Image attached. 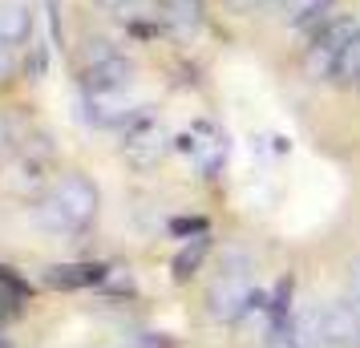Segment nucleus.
I'll list each match as a JSON object with an SVG mask.
<instances>
[{
  "label": "nucleus",
  "mask_w": 360,
  "mask_h": 348,
  "mask_svg": "<svg viewBox=\"0 0 360 348\" xmlns=\"http://www.w3.org/2000/svg\"><path fill=\"white\" fill-rule=\"evenodd\" d=\"M37 207V223L41 227H49L57 235H82L94 219H98V207H101V195L98 186L89 183L85 174H61V179H53V186L33 199Z\"/></svg>",
  "instance_id": "f257e3e1"
},
{
  "label": "nucleus",
  "mask_w": 360,
  "mask_h": 348,
  "mask_svg": "<svg viewBox=\"0 0 360 348\" xmlns=\"http://www.w3.org/2000/svg\"><path fill=\"white\" fill-rule=\"evenodd\" d=\"M356 20L352 17H328L316 33H311V45L304 53V73L311 82H324V77H336V65H340L348 41L356 37Z\"/></svg>",
  "instance_id": "f03ea898"
},
{
  "label": "nucleus",
  "mask_w": 360,
  "mask_h": 348,
  "mask_svg": "<svg viewBox=\"0 0 360 348\" xmlns=\"http://www.w3.org/2000/svg\"><path fill=\"white\" fill-rule=\"evenodd\" d=\"M166 150H170V134H166L162 122L142 105V110L122 126V154H126V162L138 166V170H150V166H158L166 158Z\"/></svg>",
  "instance_id": "7ed1b4c3"
},
{
  "label": "nucleus",
  "mask_w": 360,
  "mask_h": 348,
  "mask_svg": "<svg viewBox=\"0 0 360 348\" xmlns=\"http://www.w3.org/2000/svg\"><path fill=\"white\" fill-rule=\"evenodd\" d=\"M255 299H259V292H255V283H251V271H247L243 264L223 267L211 280V288H207V312H211L214 320L231 324V320H239V316L251 312Z\"/></svg>",
  "instance_id": "20e7f679"
},
{
  "label": "nucleus",
  "mask_w": 360,
  "mask_h": 348,
  "mask_svg": "<svg viewBox=\"0 0 360 348\" xmlns=\"http://www.w3.org/2000/svg\"><path fill=\"white\" fill-rule=\"evenodd\" d=\"M4 183H8V191H17V195L41 199L53 186L49 183V154H45V150H33V142H29V146L20 142V146L8 154V162H4Z\"/></svg>",
  "instance_id": "39448f33"
},
{
  "label": "nucleus",
  "mask_w": 360,
  "mask_h": 348,
  "mask_svg": "<svg viewBox=\"0 0 360 348\" xmlns=\"http://www.w3.org/2000/svg\"><path fill=\"white\" fill-rule=\"evenodd\" d=\"M142 105L134 101L130 89H101V94H85V117L94 126H126Z\"/></svg>",
  "instance_id": "423d86ee"
},
{
  "label": "nucleus",
  "mask_w": 360,
  "mask_h": 348,
  "mask_svg": "<svg viewBox=\"0 0 360 348\" xmlns=\"http://www.w3.org/2000/svg\"><path fill=\"white\" fill-rule=\"evenodd\" d=\"M134 82V61L126 53H110V57H98L82 69V85L85 94H101V89H130Z\"/></svg>",
  "instance_id": "0eeeda50"
},
{
  "label": "nucleus",
  "mask_w": 360,
  "mask_h": 348,
  "mask_svg": "<svg viewBox=\"0 0 360 348\" xmlns=\"http://www.w3.org/2000/svg\"><path fill=\"white\" fill-rule=\"evenodd\" d=\"M324 336L328 348H360V312L352 308V299L324 304Z\"/></svg>",
  "instance_id": "6e6552de"
},
{
  "label": "nucleus",
  "mask_w": 360,
  "mask_h": 348,
  "mask_svg": "<svg viewBox=\"0 0 360 348\" xmlns=\"http://www.w3.org/2000/svg\"><path fill=\"white\" fill-rule=\"evenodd\" d=\"M182 150L186 154H195V162L202 174H214L219 166L227 162V138L211 126H195V130L182 138Z\"/></svg>",
  "instance_id": "1a4fd4ad"
},
{
  "label": "nucleus",
  "mask_w": 360,
  "mask_h": 348,
  "mask_svg": "<svg viewBox=\"0 0 360 348\" xmlns=\"http://www.w3.org/2000/svg\"><path fill=\"white\" fill-rule=\"evenodd\" d=\"M33 37V13L25 8V4H13V0H4L0 4V45H8V49H17Z\"/></svg>",
  "instance_id": "9d476101"
},
{
  "label": "nucleus",
  "mask_w": 360,
  "mask_h": 348,
  "mask_svg": "<svg viewBox=\"0 0 360 348\" xmlns=\"http://www.w3.org/2000/svg\"><path fill=\"white\" fill-rule=\"evenodd\" d=\"M328 8H332V0H279V17L300 29H311V25L320 29L328 20Z\"/></svg>",
  "instance_id": "9b49d317"
},
{
  "label": "nucleus",
  "mask_w": 360,
  "mask_h": 348,
  "mask_svg": "<svg viewBox=\"0 0 360 348\" xmlns=\"http://www.w3.org/2000/svg\"><path fill=\"white\" fill-rule=\"evenodd\" d=\"M162 8V20L174 25L179 33H191L202 25V13H207V0H158Z\"/></svg>",
  "instance_id": "f8f14e48"
},
{
  "label": "nucleus",
  "mask_w": 360,
  "mask_h": 348,
  "mask_svg": "<svg viewBox=\"0 0 360 348\" xmlns=\"http://www.w3.org/2000/svg\"><path fill=\"white\" fill-rule=\"evenodd\" d=\"M101 280V267L94 264H61V267H49V283L53 288H89V283Z\"/></svg>",
  "instance_id": "ddd939ff"
},
{
  "label": "nucleus",
  "mask_w": 360,
  "mask_h": 348,
  "mask_svg": "<svg viewBox=\"0 0 360 348\" xmlns=\"http://www.w3.org/2000/svg\"><path fill=\"white\" fill-rule=\"evenodd\" d=\"M295 328H300V340L304 348H328V336H324V308H300L295 312Z\"/></svg>",
  "instance_id": "4468645a"
},
{
  "label": "nucleus",
  "mask_w": 360,
  "mask_h": 348,
  "mask_svg": "<svg viewBox=\"0 0 360 348\" xmlns=\"http://www.w3.org/2000/svg\"><path fill=\"white\" fill-rule=\"evenodd\" d=\"M263 348H304L300 328H295V316L271 320V324H267V336H263Z\"/></svg>",
  "instance_id": "2eb2a0df"
},
{
  "label": "nucleus",
  "mask_w": 360,
  "mask_h": 348,
  "mask_svg": "<svg viewBox=\"0 0 360 348\" xmlns=\"http://www.w3.org/2000/svg\"><path fill=\"white\" fill-rule=\"evenodd\" d=\"M207 247H211V243H207V235H195V239L174 255V280H191V276L198 271V264H202Z\"/></svg>",
  "instance_id": "dca6fc26"
},
{
  "label": "nucleus",
  "mask_w": 360,
  "mask_h": 348,
  "mask_svg": "<svg viewBox=\"0 0 360 348\" xmlns=\"http://www.w3.org/2000/svg\"><path fill=\"white\" fill-rule=\"evenodd\" d=\"M336 77H340L344 85H360V29H356V37L348 41V49H344L340 65H336Z\"/></svg>",
  "instance_id": "f3484780"
},
{
  "label": "nucleus",
  "mask_w": 360,
  "mask_h": 348,
  "mask_svg": "<svg viewBox=\"0 0 360 348\" xmlns=\"http://www.w3.org/2000/svg\"><path fill=\"white\" fill-rule=\"evenodd\" d=\"M17 146H20V138L13 134V126H8V122L0 117V158H8V154H13Z\"/></svg>",
  "instance_id": "a211bd4d"
},
{
  "label": "nucleus",
  "mask_w": 360,
  "mask_h": 348,
  "mask_svg": "<svg viewBox=\"0 0 360 348\" xmlns=\"http://www.w3.org/2000/svg\"><path fill=\"white\" fill-rule=\"evenodd\" d=\"M348 299L360 308V259H352V264H348Z\"/></svg>",
  "instance_id": "6ab92c4d"
},
{
  "label": "nucleus",
  "mask_w": 360,
  "mask_h": 348,
  "mask_svg": "<svg viewBox=\"0 0 360 348\" xmlns=\"http://www.w3.org/2000/svg\"><path fill=\"white\" fill-rule=\"evenodd\" d=\"M170 231H179V235H202V219H174V223H170Z\"/></svg>",
  "instance_id": "aec40b11"
},
{
  "label": "nucleus",
  "mask_w": 360,
  "mask_h": 348,
  "mask_svg": "<svg viewBox=\"0 0 360 348\" xmlns=\"http://www.w3.org/2000/svg\"><path fill=\"white\" fill-rule=\"evenodd\" d=\"M101 4H105L110 13H130V8L138 4V0H101Z\"/></svg>",
  "instance_id": "412c9836"
},
{
  "label": "nucleus",
  "mask_w": 360,
  "mask_h": 348,
  "mask_svg": "<svg viewBox=\"0 0 360 348\" xmlns=\"http://www.w3.org/2000/svg\"><path fill=\"white\" fill-rule=\"evenodd\" d=\"M13 73V57H8V45H0V82Z\"/></svg>",
  "instance_id": "4be33fe9"
},
{
  "label": "nucleus",
  "mask_w": 360,
  "mask_h": 348,
  "mask_svg": "<svg viewBox=\"0 0 360 348\" xmlns=\"http://www.w3.org/2000/svg\"><path fill=\"white\" fill-rule=\"evenodd\" d=\"M247 4H259V0H247Z\"/></svg>",
  "instance_id": "5701e85b"
}]
</instances>
